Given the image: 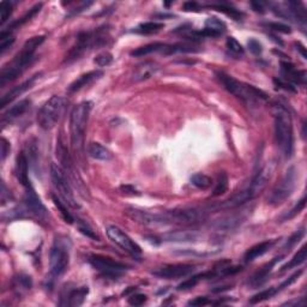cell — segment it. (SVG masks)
<instances>
[{
  "label": "cell",
  "instance_id": "23",
  "mask_svg": "<svg viewBox=\"0 0 307 307\" xmlns=\"http://www.w3.org/2000/svg\"><path fill=\"white\" fill-rule=\"evenodd\" d=\"M275 243H276V240H265L257 244V245L252 246L251 249H249L246 251L245 256H244V260H245L246 263H250V261L257 259L258 257H261V256L265 255L266 252L275 245Z\"/></svg>",
  "mask_w": 307,
  "mask_h": 307
},
{
  "label": "cell",
  "instance_id": "54",
  "mask_svg": "<svg viewBox=\"0 0 307 307\" xmlns=\"http://www.w3.org/2000/svg\"><path fill=\"white\" fill-rule=\"evenodd\" d=\"M251 6L254 7L256 12H264V4L260 1H252Z\"/></svg>",
  "mask_w": 307,
  "mask_h": 307
},
{
  "label": "cell",
  "instance_id": "38",
  "mask_svg": "<svg viewBox=\"0 0 307 307\" xmlns=\"http://www.w3.org/2000/svg\"><path fill=\"white\" fill-rule=\"evenodd\" d=\"M15 42V38L12 36L11 31H1L0 34V52L4 54L6 51L13 45Z\"/></svg>",
  "mask_w": 307,
  "mask_h": 307
},
{
  "label": "cell",
  "instance_id": "45",
  "mask_svg": "<svg viewBox=\"0 0 307 307\" xmlns=\"http://www.w3.org/2000/svg\"><path fill=\"white\" fill-rule=\"evenodd\" d=\"M266 27H268L270 30L277 31V33H283V34L292 33V29L289 25H286L283 23H277V22H271V23H268L266 24Z\"/></svg>",
  "mask_w": 307,
  "mask_h": 307
},
{
  "label": "cell",
  "instance_id": "55",
  "mask_svg": "<svg viewBox=\"0 0 307 307\" xmlns=\"http://www.w3.org/2000/svg\"><path fill=\"white\" fill-rule=\"evenodd\" d=\"M297 47H298L297 50L299 51V52L301 53V55H303V58H304V59H306V50H305V47H304L301 44H298V45H297Z\"/></svg>",
  "mask_w": 307,
  "mask_h": 307
},
{
  "label": "cell",
  "instance_id": "29",
  "mask_svg": "<svg viewBox=\"0 0 307 307\" xmlns=\"http://www.w3.org/2000/svg\"><path fill=\"white\" fill-rule=\"evenodd\" d=\"M41 7H42V4H36L35 6L31 7L30 10L28 11V12L25 13V15L22 17L21 19H18V21L13 22V23L11 24L10 27H8V31H11V30H13V29H18V28H21L22 25L27 23V22H29L30 19L33 18V17H35L36 15H38V13L40 12V10H41Z\"/></svg>",
  "mask_w": 307,
  "mask_h": 307
},
{
  "label": "cell",
  "instance_id": "46",
  "mask_svg": "<svg viewBox=\"0 0 307 307\" xmlns=\"http://www.w3.org/2000/svg\"><path fill=\"white\" fill-rule=\"evenodd\" d=\"M247 46H249L250 52L255 55H259L263 52V47H261V44L259 41H257L256 39H251L249 42H247Z\"/></svg>",
  "mask_w": 307,
  "mask_h": 307
},
{
  "label": "cell",
  "instance_id": "18",
  "mask_svg": "<svg viewBox=\"0 0 307 307\" xmlns=\"http://www.w3.org/2000/svg\"><path fill=\"white\" fill-rule=\"evenodd\" d=\"M89 288L81 287V288L70 289L66 294L61 295V300L59 303L60 306H81L87 298Z\"/></svg>",
  "mask_w": 307,
  "mask_h": 307
},
{
  "label": "cell",
  "instance_id": "20",
  "mask_svg": "<svg viewBox=\"0 0 307 307\" xmlns=\"http://www.w3.org/2000/svg\"><path fill=\"white\" fill-rule=\"evenodd\" d=\"M282 258H283L282 256H280V257L274 258V259L270 260L269 263H266L265 265L261 266V268L258 270L257 272H256L254 276H252L249 280L250 286H251V287H259V286H261V284H263L266 280H268L270 272L272 271V269L275 268V265H276L278 261L282 260Z\"/></svg>",
  "mask_w": 307,
  "mask_h": 307
},
{
  "label": "cell",
  "instance_id": "32",
  "mask_svg": "<svg viewBox=\"0 0 307 307\" xmlns=\"http://www.w3.org/2000/svg\"><path fill=\"white\" fill-rule=\"evenodd\" d=\"M305 260H306V247L304 246L298 251V254H295V256L292 258L289 263H287L286 265L281 268V272L287 271V270L292 268H298V266L301 265Z\"/></svg>",
  "mask_w": 307,
  "mask_h": 307
},
{
  "label": "cell",
  "instance_id": "25",
  "mask_svg": "<svg viewBox=\"0 0 307 307\" xmlns=\"http://www.w3.org/2000/svg\"><path fill=\"white\" fill-rule=\"evenodd\" d=\"M166 47H167L166 44H162V42H155V44H149V45H146V46L136 48L135 51L131 52V55L141 58V56L149 55V54L156 53V52L163 53L164 50H166Z\"/></svg>",
  "mask_w": 307,
  "mask_h": 307
},
{
  "label": "cell",
  "instance_id": "14",
  "mask_svg": "<svg viewBox=\"0 0 307 307\" xmlns=\"http://www.w3.org/2000/svg\"><path fill=\"white\" fill-rule=\"evenodd\" d=\"M195 270V266L190 264H169L162 268L154 270L153 274L160 278L166 280H173V278H180L190 275Z\"/></svg>",
  "mask_w": 307,
  "mask_h": 307
},
{
  "label": "cell",
  "instance_id": "8",
  "mask_svg": "<svg viewBox=\"0 0 307 307\" xmlns=\"http://www.w3.org/2000/svg\"><path fill=\"white\" fill-rule=\"evenodd\" d=\"M298 172L295 167H289L281 180L275 185L268 197V204L272 206L281 205L293 195L297 185Z\"/></svg>",
  "mask_w": 307,
  "mask_h": 307
},
{
  "label": "cell",
  "instance_id": "17",
  "mask_svg": "<svg viewBox=\"0 0 307 307\" xmlns=\"http://www.w3.org/2000/svg\"><path fill=\"white\" fill-rule=\"evenodd\" d=\"M281 71H282L283 81L288 82L291 84H305L306 73L305 71H299L295 69V66L288 61L281 62Z\"/></svg>",
  "mask_w": 307,
  "mask_h": 307
},
{
  "label": "cell",
  "instance_id": "33",
  "mask_svg": "<svg viewBox=\"0 0 307 307\" xmlns=\"http://www.w3.org/2000/svg\"><path fill=\"white\" fill-rule=\"evenodd\" d=\"M52 200H53L54 205L58 207V210H59V211H60L61 217L64 218L65 222L72 224L73 221H75V218H73V216L71 215V212L69 211V210H67L66 205H65V204L62 203L61 198L60 197H56L55 195H52Z\"/></svg>",
  "mask_w": 307,
  "mask_h": 307
},
{
  "label": "cell",
  "instance_id": "37",
  "mask_svg": "<svg viewBox=\"0 0 307 307\" xmlns=\"http://www.w3.org/2000/svg\"><path fill=\"white\" fill-rule=\"evenodd\" d=\"M276 294H277L276 288L272 287V288L265 289V291H261L260 293H258V294L254 295V297L250 299V304H258V303H261V301L269 300V299H271L272 297H275Z\"/></svg>",
  "mask_w": 307,
  "mask_h": 307
},
{
  "label": "cell",
  "instance_id": "34",
  "mask_svg": "<svg viewBox=\"0 0 307 307\" xmlns=\"http://www.w3.org/2000/svg\"><path fill=\"white\" fill-rule=\"evenodd\" d=\"M205 28L206 29H210L212 31H215V33L220 34V35H222V34L226 31V23H224L223 21H221L220 18H216V17H210V18H207L205 21Z\"/></svg>",
  "mask_w": 307,
  "mask_h": 307
},
{
  "label": "cell",
  "instance_id": "41",
  "mask_svg": "<svg viewBox=\"0 0 307 307\" xmlns=\"http://www.w3.org/2000/svg\"><path fill=\"white\" fill-rule=\"evenodd\" d=\"M304 235H305V230H304V228L297 230V232H295L294 234H292L291 237L288 238V240L286 241V245H284V249H286V250L293 249V247L297 245V244L299 243L301 239H303Z\"/></svg>",
  "mask_w": 307,
  "mask_h": 307
},
{
  "label": "cell",
  "instance_id": "12",
  "mask_svg": "<svg viewBox=\"0 0 307 307\" xmlns=\"http://www.w3.org/2000/svg\"><path fill=\"white\" fill-rule=\"evenodd\" d=\"M107 235L113 244L118 245L120 249H123L124 251H126L127 254L135 256V257L142 254L141 247H139L137 244L126 234V233H124L123 230L118 228V227L115 226L108 227Z\"/></svg>",
  "mask_w": 307,
  "mask_h": 307
},
{
  "label": "cell",
  "instance_id": "15",
  "mask_svg": "<svg viewBox=\"0 0 307 307\" xmlns=\"http://www.w3.org/2000/svg\"><path fill=\"white\" fill-rule=\"evenodd\" d=\"M24 204H25V209H27L30 214L35 215L36 217L41 218V220H46L48 216L46 207H45L44 204H42L41 200L38 197L35 190L33 189L31 185L29 187L25 189Z\"/></svg>",
  "mask_w": 307,
  "mask_h": 307
},
{
  "label": "cell",
  "instance_id": "40",
  "mask_svg": "<svg viewBox=\"0 0 307 307\" xmlns=\"http://www.w3.org/2000/svg\"><path fill=\"white\" fill-rule=\"evenodd\" d=\"M12 4L8 1H1L0 2V23L4 24L5 22L10 18L11 13H12Z\"/></svg>",
  "mask_w": 307,
  "mask_h": 307
},
{
  "label": "cell",
  "instance_id": "4",
  "mask_svg": "<svg viewBox=\"0 0 307 307\" xmlns=\"http://www.w3.org/2000/svg\"><path fill=\"white\" fill-rule=\"evenodd\" d=\"M275 118V138L277 147L286 157H291L294 149V136H293L292 116L287 108L280 104L274 107Z\"/></svg>",
  "mask_w": 307,
  "mask_h": 307
},
{
  "label": "cell",
  "instance_id": "52",
  "mask_svg": "<svg viewBox=\"0 0 307 307\" xmlns=\"http://www.w3.org/2000/svg\"><path fill=\"white\" fill-rule=\"evenodd\" d=\"M183 8H184V11H187V12H190V11L196 12V11H200L201 5L196 1H187L184 4Z\"/></svg>",
  "mask_w": 307,
  "mask_h": 307
},
{
  "label": "cell",
  "instance_id": "10",
  "mask_svg": "<svg viewBox=\"0 0 307 307\" xmlns=\"http://www.w3.org/2000/svg\"><path fill=\"white\" fill-rule=\"evenodd\" d=\"M89 263L95 268L98 271H100L102 275L106 277L118 278L126 272L129 266L125 264L116 261L109 257H104L100 255H92L89 256Z\"/></svg>",
  "mask_w": 307,
  "mask_h": 307
},
{
  "label": "cell",
  "instance_id": "30",
  "mask_svg": "<svg viewBox=\"0 0 307 307\" xmlns=\"http://www.w3.org/2000/svg\"><path fill=\"white\" fill-rule=\"evenodd\" d=\"M163 23H158V22H146V23L139 24L133 31L142 35H149V34H155L163 29Z\"/></svg>",
  "mask_w": 307,
  "mask_h": 307
},
{
  "label": "cell",
  "instance_id": "36",
  "mask_svg": "<svg viewBox=\"0 0 307 307\" xmlns=\"http://www.w3.org/2000/svg\"><path fill=\"white\" fill-rule=\"evenodd\" d=\"M191 183L192 185H195L196 187L201 190H206L211 186V179H210L207 175L202 174V173H198V174H195L191 178Z\"/></svg>",
  "mask_w": 307,
  "mask_h": 307
},
{
  "label": "cell",
  "instance_id": "48",
  "mask_svg": "<svg viewBox=\"0 0 307 307\" xmlns=\"http://www.w3.org/2000/svg\"><path fill=\"white\" fill-rule=\"evenodd\" d=\"M130 305L132 306H142L147 301V295L144 294H133L127 299Z\"/></svg>",
  "mask_w": 307,
  "mask_h": 307
},
{
  "label": "cell",
  "instance_id": "35",
  "mask_svg": "<svg viewBox=\"0 0 307 307\" xmlns=\"http://www.w3.org/2000/svg\"><path fill=\"white\" fill-rule=\"evenodd\" d=\"M228 190V177H227L226 173H221L218 175V180L216 183V186L212 192V197H218V196L223 195Z\"/></svg>",
  "mask_w": 307,
  "mask_h": 307
},
{
  "label": "cell",
  "instance_id": "31",
  "mask_svg": "<svg viewBox=\"0 0 307 307\" xmlns=\"http://www.w3.org/2000/svg\"><path fill=\"white\" fill-rule=\"evenodd\" d=\"M197 238V234L193 232H174L168 233L163 237L164 240L167 241H193Z\"/></svg>",
  "mask_w": 307,
  "mask_h": 307
},
{
  "label": "cell",
  "instance_id": "16",
  "mask_svg": "<svg viewBox=\"0 0 307 307\" xmlns=\"http://www.w3.org/2000/svg\"><path fill=\"white\" fill-rule=\"evenodd\" d=\"M40 76H41V73H36L35 76L30 77L29 79H27V81L23 82L22 84L17 85V87H15V88H12L10 92L5 94V95L2 96V99H1V107L5 108L8 103H11L12 101H15L16 99L18 98V96L23 95V94L27 92V90H29L30 88H33V85L35 84L36 79H38Z\"/></svg>",
  "mask_w": 307,
  "mask_h": 307
},
{
  "label": "cell",
  "instance_id": "24",
  "mask_svg": "<svg viewBox=\"0 0 307 307\" xmlns=\"http://www.w3.org/2000/svg\"><path fill=\"white\" fill-rule=\"evenodd\" d=\"M88 153H89V155L92 156L93 158H95V160L108 161L112 158V153H110L106 147H103L100 143H96V142H93V143L89 144Z\"/></svg>",
  "mask_w": 307,
  "mask_h": 307
},
{
  "label": "cell",
  "instance_id": "47",
  "mask_svg": "<svg viewBox=\"0 0 307 307\" xmlns=\"http://www.w3.org/2000/svg\"><path fill=\"white\" fill-rule=\"evenodd\" d=\"M16 283H17V287H22V289H25V291L30 289L31 286H33L31 277L24 276V275H21L18 278H16Z\"/></svg>",
  "mask_w": 307,
  "mask_h": 307
},
{
  "label": "cell",
  "instance_id": "3",
  "mask_svg": "<svg viewBox=\"0 0 307 307\" xmlns=\"http://www.w3.org/2000/svg\"><path fill=\"white\" fill-rule=\"evenodd\" d=\"M93 103L84 101L77 104L71 112L70 116V133H71V147L77 155L82 156L84 154V138L87 130L88 120H89L90 110Z\"/></svg>",
  "mask_w": 307,
  "mask_h": 307
},
{
  "label": "cell",
  "instance_id": "1",
  "mask_svg": "<svg viewBox=\"0 0 307 307\" xmlns=\"http://www.w3.org/2000/svg\"><path fill=\"white\" fill-rule=\"evenodd\" d=\"M44 41L45 36H35V38H31L25 42L21 52L17 54L12 62L2 69L1 75H0V85L1 87L22 76V73L33 64L36 51L44 44Z\"/></svg>",
  "mask_w": 307,
  "mask_h": 307
},
{
  "label": "cell",
  "instance_id": "13",
  "mask_svg": "<svg viewBox=\"0 0 307 307\" xmlns=\"http://www.w3.org/2000/svg\"><path fill=\"white\" fill-rule=\"evenodd\" d=\"M169 223L179 224H195L204 220L205 214L203 210L196 209V207H185V209L170 210L167 212Z\"/></svg>",
  "mask_w": 307,
  "mask_h": 307
},
{
  "label": "cell",
  "instance_id": "11",
  "mask_svg": "<svg viewBox=\"0 0 307 307\" xmlns=\"http://www.w3.org/2000/svg\"><path fill=\"white\" fill-rule=\"evenodd\" d=\"M126 215L132 220L137 222L146 224V226H161V224L169 223L167 212H153L148 210L135 209V207H129L126 210Z\"/></svg>",
  "mask_w": 307,
  "mask_h": 307
},
{
  "label": "cell",
  "instance_id": "21",
  "mask_svg": "<svg viewBox=\"0 0 307 307\" xmlns=\"http://www.w3.org/2000/svg\"><path fill=\"white\" fill-rule=\"evenodd\" d=\"M28 172H29V162L27 160V156H25L24 152L19 153V155L17 156V161H16V177L18 179V181L21 183L22 186H24L25 189L30 186V181H29V175H28Z\"/></svg>",
  "mask_w": 307,
  "mask_h": 307
},
{
  "label": "cell",
  "instance_id": "22",
  "mask_svg": "<svg viewBox=\"0 0 307 307\" xmlns=\"http://www.w3.org/2000/svg\"><path fill=\"white\" fill-rule=\"evenodd\" d=\"M31 104V101L28 100V99H25V100H22L19 101L18 103H16L15 106H12L10 108V109L6 110V112L2 114V124L5 123H11V121L16 120V119H18L19 116H22L24 114L25 112H27L28 109H29Z\"/></svg>",
  "mask_w": 307,
  "mask_h": 307
},
{
  "label": "cell",
  "instance_id": "7",
  "mask_svg": "<svg viewBox=\"0 0 307 307\" xmlns=\"http://www.w3.org/2000/svg\"><path fill=\"white\" fill-rule=\"evenodd\" d=\"M67 106L66 99L61 96H52L40 109L38 123L44 130H52L59 123Z\"/></svg>",
  "mask_w": 307,
  "mask_h": 307
},
{
  "label": "cell",
  "instance_id": "9",
  "mask_svg": "<svg viewBox=\"0 0 307 307\" xmlns=\"http://www.w3.org/2000/svg\"><path fill=\"white\" fill-rule=\"evenodd\" d=\"M51 178H52L54 187L58 191L59 197L65 202V204L73 207V209H79L81 205L76 201V197L69 183V177L64 172V169L58 164L52 163V166H51Z\"/></svg>",
  "mask_w": 307,
  "mask_h": 307
},
{
  "label": "cell",
  "instance_id": "50",
  "mask_svg": "<svg viewBox=\"0 0 307 307\" xmlns=\"http://www.w3.org/2000/svg\"><path fill=\"white\" fill-rule=\"evenodd\" d=\"M79 230H81V233H83L84 235H87L88 238L94 239V240H99L98 235H96L95 233H94V230L90 228V227H88L85 223H79Z\"/></svg>",
  "mask_w": 307,
  "mask_h": 307
},
{
  "label": "cell",
  "instance_id": "26",
  "mask_svg": "<svg viewBox=\"0 0 307 307\" xmlns=\"http://www.w3.org/2000/svg\"><path fill=\"white\" fill-rule=\"evenodd\" d=\"M25 156H27V160L29 162V164L31 166L35 172H38V167H39V149H38V143H36L35 139H30L29 142L25 146Z\"/></svg>",
  "mask_w": 307,
  "mask_h": 307
},
{
  "label": "cell",
  "instance_id": "53",
  "mask_svg": "<svg viewBox=\"0 0 307 307\" xmlns=\"http://www.w3.org/2000/svg\"><path fill=\"white\" fill-rule=\"evenodd\" d=\"M10 153V144L7 143V141L5 138L1 139V160L5 161L7 154Z\"/></svg>",
  "mask_w": 307,
  "mask_h": 307
},
{
  "label": "cell",
  "instance_id": "6",
  "mask_svg": "<svg viewBox=\"0 0 307 307\" xmlns=\"http://www.w3.org/2000/svg\"><path fill=\"white\" fill-rule=\"evenodd\" d=\"M107 39L106 30L98 29L95 31H82L77 36L76 44L71 47L69 53L66 54L64 62L71 64V62L78 60L88 51L104 46L107 44Z\"/></svg>",
  "mask_w": 307,
  "mask_h": 307
},
{
  "label": "cell",
  "instance_id": "5",
  "mask_svg": "<svg viewBox=\"0 0 307 307\" xmlns=\"http://www.w3.org/2000/svg\"><path fill=\"white\" fill-rule=\"evenodd\" d=\"M216 77H217L220 83L223 85V88L227 92L232 94V95L237 96L241 101L247 102V103H254L256 101L268 100V95L263 90L258 89L254 85L239 82L234 77L227 75L224 72H217Z\"/></svg>",
  "mask_w": 307,
  "mask_h": 307
},
{
  "label": "cell",
  "instance_id": "28",
  "mask_svg": "<svg viewBox=\"0 0 307 307\" xmlns=\"http://www.w3.org/2000/svg\"><path fill=\"white\" fill-rule=\"evenodd\" d=\"M210 7L215 8V10L220 11V12L226 13L227 16L232 17V18L235 19V21H240V19L244 17V13L241 12V11L232 7V5L227 4V2H224V1H218V2H216V4H211L210 5Z\"/></svg>",
  "mask_w": 307,
  "mask_h": 307
},
{
  "label": "cell",
  "instance_id": "27",
  "mask_svg": "<svg viewBox=\"0 0 307 307\" xmlns=\"http://www.w3.org/2000/svg\"><path fill=\"white\" fill-rule=\"evenodd\" d=\"M156 71H157V67L153 64V62H144V64L139 65L136 70L135 75H133V78L135 81H146V79L150 78L153 75H155Z\"/></svg>",
  "mask_w": 307,
  "mask_h": 307
},
{
  "label": "cell",
  "instance_id": "49",
  "mask_svg": "<svg viewBox=\"0 0 307 307\" xmlns=\"http://www.w3.org/2000/svg\"><path fill=\"white\" fill-rule=\"evenodd\" d=\"M274 82H275V84H276L278 88H282V89L287 90V92H292V93L297 92V89H295V88H294V85L291 84V83H288V82L283 81L282 78H275Z\"/></svg>",
  "mask_w": 307,
  "mask_h": 307
},
{
  "label": "cell",
  "instance_id": "19",
  "mask_svg": "<svg viewBox=\"0 0 307 307\" xmlns=\"http://www.w3.org/2000/svg\"><path fill=\"white\" fill-rule=\"evenodd\" d=\"M102 76H103V72H102V71H100V70L90 71V72L84 73V75L79 76L75 82H72V83L70 84V87L67 88V93L73 94V93L79 92V90H82L83 88L88 87V85L93 84L94 82H96L98 79H100Z\"/></svg>",
  "mask_w": 307,
  "mask_h": 307
},
{
  "label": "cell",
  "instance_id": "44",
  "mask_svg": "<svg viewBox=\"0 0 307 307\" xmlns=\"http://www.w3.org/2000/svg\"><path fill=\"white\" fill-rule=\"evenodd\" d=\"M301 274H303V270H299V271L294 272V274H293L291 277H289V278H287V280L284 281V282L281 283L280 286H278V287H275V288H276V292H277V293L282 292L283 289L288 288V287H289V286H292L293 283H294V282H297V281L299 280V277L301 276Z\"/></svg>",
  "mask_w": 307,
  "mask_h": 307
},
{
  "label": "cell",
  "instance_id": "43",
  "mask_svg": "<svg viewBox=\"0 0 307 307\" xmlns=\"http://www.w3.org/2000/svg\"><path fill=\"white\" fill-rule=\"evenodd\" d=\"M226 45H227V48H228L233 54H235V55H243L244 54V47L239 44L237 39L228 38L227 39Z\"/></svg>",
  "mask_w": 307,
  "mask_h": 307
},
{
  "label": "cell",
  "instance_id": "39",
  "mask_svg": "<svg viewBox=\"0 0 307 307\" xmlns=\"http://www.w3.org/2000/svg\"><path fill=\"white\" fill-rule=\"evenodd\" d=\"M305 206H306V197H303L299 202H298L297 205L293 207L291 211H288L286 215L283 216V217H282V221L291 220V218L295 217V216H297L298 214H300V212L303 211L304 209H305Z\"/></svg>",
  "mask_w": 307,
  "mask_h": 307
},
{
  "label": "cell",
  "instance_id": "42",
  "mask_svg": "<svg viewBox=\"0 0 307 307\" xmlns=\"http://www.w3.org/2000/svg\"><path fill=\"white\" fill-rule=\"evenodd\" d=\"M94 62L100 67L109 66V65L113 62V55L109 52H103L99 54V55L94 59Z\"/></svg>",
  "mask_w": 307,
  "mask_h": 307
},
{
  "label": "cell",
  "instance_id": "51",
  "mask_svg": "<svg viewBox=\"0 0 307 307\" xmlns=\"http://www.w3.org/2000/svg\"><path fill=\"white\" fill-rule=\"evenodd\" d=\"M210 304H212V303L207 299V298L198 297V298H195V299L191 301H189L187 305L189 306H205V305H210Z\"/></svg>",
  "mask_w": 307,
  "mask_h": 307
},
{
  "label": "cell",
  "instance_id": "2",
  "mask_svg": "<svg viewBox=\"0 0 307 307\" xmlns=\"http://www.w3.org/2000/svg\"><path fill=\"white\" fill-rule=\"evenodd\" d=\"M70 239L64 235L56 237L50 252V274L47 276V287L50 289H52L56 280H59L67 270L70 261Z\"/></svg>",
  "mask_w": 307,
  "mask_h": 307
}]
</instances>
